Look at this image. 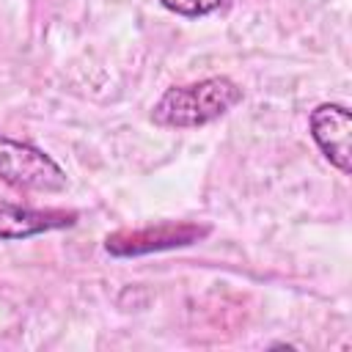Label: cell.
Instances as JSON below:
<instances>
[{"instance_id": "6da1fadb", "label": "cell", "mask_w": 352, "mask_h": 352, "mask_svg": "<svg viewBox=\"0 0 352 352\" xmlns=\"http://www.w3.org/2000/svg\"><path fill=\"white\" fill-rule=\"evenodd\" d=\"M242 102V88L228 77H206L190 85H173L168 88L154 110L151 121L170 129H190L204 126L209 121H217L231 107Z\"/></svg>"}, {"instance_id": "7a4b0ae2", "label": "cell", "mask_w": 352, "mask_h": 352, "mask_svg": "<svg viewBox=\"0 0 352 352\" xmlns=\"http://www.w3.org/2000/svg\"><path fill=\"white\" fill-rule=\"evenodd\" d=\"M0 179L16 190L60 192L66 190V173L41 148L14 140L0 132Z\"/></svg>"}, {"instance_id": "3957f363", "label": "cell", "mask_w": 352, "mask_h": 352, "mask_svg": "<svg viewBox=\"0 0 352 352\" xmlns=\"http://www.w3.org/2000/svg\"><path fill=\"white\" fill-rule=\"evenodd\" d=\"M206 234H209V226H198V223H187V220L157 223V226H146V228H135V231H116L104 239V248L113 256H146V253L192 245V242L204 239Z\"/></svg>"}, {"instance_id": "277c9868", "label": "cell", "mask_w": 352, "mask_h": 352, "mask_svg": "<svg viewBox=\"0 0 352 352\" xmlns=\"http://www.w3.org/2000/svg\"><path fill=\"white\" fill-rule=\"evenodd\" d=\"M311 138L333 168L349 173L352 168V113L344 104L324 102L311 113Z\"/></svg>"}, {"instance_id": "5b68a950", "label": "cell", "mask_w": 352, "mask_h": 352, "mask_svg": "<svg viewBox=\"0 0 352 352\" xmlns=\"http://www.w3.org/2000/svg\"><path fill=\"white\" fill-rule=\"evenodd\" d=\"M77 214L66 209H30L16 204H0V239H28L44 231L74 226Z\"/></svg>"}, {"instance_id": "8992f818", "label": "cell", "mask_w": 352, "mask_h": 352, "mask_svg": "<svg viewBox=\"0 0 352 352\" xmlns=\"http://www.w3.org/2000/svg\"><path fill=\"white\" fill-rule=\"evenodd\" d=\"M160 3L179 16H206L217 8H223L228 0H160Z\"/></svg>"}]
</instances>
